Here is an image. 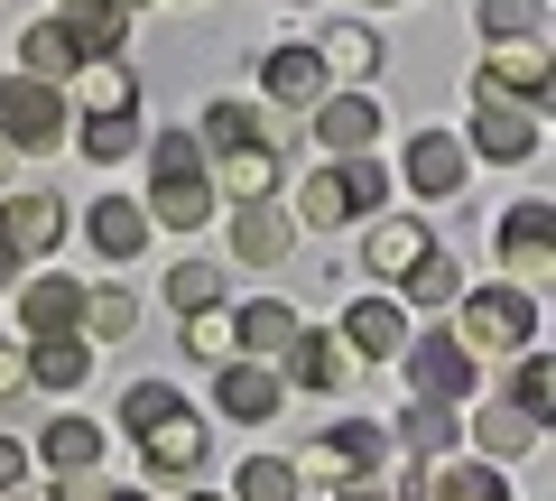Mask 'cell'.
<instances>
[{
  "mask_svg": "<svg viewBox=\"0 0 556 501\" xmlns=\"http://www.w3.org/2000/svg\"><path fill=\"white\" fill-rule=\"evenodd\" d=\"M121 38H130V20L121 10H93V20H28L20 28V75H38V84H65V75H84V65H102V57H121Z\"/></svg>",
  "mask_w": 556,
  "mask_h": 501,
  "instance_id": "1",
  "label": "cell"
},
{
  "mask_svg": "<svg viewBox=\"0 0 556 501\" xmlns=\"http://www.w3.org/2000/svg\"><path fill=\"white\" fill-rule=\"evenodd\" d=\"M371 214H390V167L380 159H325L298 186V223H316V233H343V223H371Z\"/></svg>",
  "mask_w": 556,
  "mask_h": 501,
  "instance_id": "2",
  "label": "cell"
},
{
  "mask_svg": "<svg viewBox=\"0 0 556 501\" xmlns=\"http://www.w3.org/2000/svg\"><path fill=\"white\" fill-rule=\"evenodd\" d=\"M464 353H529L538 343V298L519 279H492V288H464V325H455Z\"/></svg>",
  "mask_w": 556,
  "mask_h": 501,
  "instance_id": "3",
  "label": "cell"
},
{
  "mask_svg": "<svg viewBox=\"0 0 556 501\" xmlns=\"http://www.w3.org/2000/svg\"><path fill=\"white\" fill-rule=\"evenodd\" d=\"M547 84H556L547 38H492V47H482V65H473V102H519V112H538Z\"/></svg>",
  "mask_w": 556,
  "mask_h": 501,
  "instance_id": "4",
  "label": "cell"
},
{
  "mask_svg": "<svg viewBox=\"0 0 556 501\" xmlns=\"http://www.w3.org/2000/svg\"><path fill=\"white\" fill-rule=\"evenodd\" d=\"M65 93L38 75H0V140L20 149V159H47V149H65Z\"/></svg>",
  "mask_w": 556,
  "mask_h": 501,
  "instance_id": "5",
  "label": "cell"
},
{
  "mask_svg": "<svg viewBox=\"0 0 556 501\" xmlns=\"http://www.w3.org/2000/svg\"><path fill=\"white\" fill-rule=\"evenodd\" d=\"M380 455H390V427H371V418H334L316 446H306L298 483H362V474H380Z\"/></svg>",
  "mask_w": 556,
  "mask_h": 501,
  "instance_id": "6",
  "label": "cell"
},
{
  "mask_svg": "<svg viewBox=\"0 0 556 501\" xmlns=\"http://www.w3.org/2000/svg\"><path fill=\"white\" fill-rule=\"evenodd\" d=\"M399 501H510V474L482 455H427L417 474H399Z\"/></svg>",
  "mask_w": 556,
  "mask_h": 501,
  "instance_id": "7",
  "label": "cell"
},
{
  "mask_svg": "<svg viewBox=\"0 0 556 501\" xmlns=\"http://www.w3.org/2000/svg\"><path fill=\"white\" fill-rule=\"evenodd\" d=\"M408 353V400H437V409H455V400H473V353H464L455 335H408L399 343Z\"/></svg>",
  "mask_w": 556,
  "mask_h": 501,
  "instance_id": "8",
  "label": "cell"
},
{
  "mask_svg": "<svg viewBox=\"0 0 556 501\" xmlns=\"http://www.w3.org/2000/svg\"><path fill=\"white\" fill-rule=\"evenodd\" d=\"M492 251H501V270H510L519 288L529 279H547L556 270V204H510V214H501V233H492Z\"/></svg>",
  "mask_w": 556,
  "mask_h": 501,
  "instance_id": "9",
  "label": "cell"
},
{
  "mask_svg": "<svg viewBox=\"0 0 556 501\" xmlns=\"http://www.w3.org/2000/svg\"><path fill=\"white\" fill-rule=\"evenodd\" d=\"M278 362H288L278 381H288V390H306V400H325V390H343V381H353V343H343L334 325H298V343H288Z\"/></svg>",
  "mask_w": 556,
  "mask_h": 501,
  "instance_id": "10",
  "label": "cell"
},
{
  "mask_svg": "<svg viewBox=\"0 0 556 501\" xmlns=\"http://www.w3.org/2000/svg\"><path fill=\"white\" fill-rule=\"evenodd\" d=\"M408 196H427V204H445V196H464V177H473V149L455 140V130H408Z\"/></svg>",
  "mask_w": 556,
  "mask_h": 501,
  "instance_id": "11",
  "label": "cell"
},
{
  "mask_svg": "<svg viewBox=\"0 0 556 501\" xmlns=\"http://www.w3.org/2000/svg\"><path fill=\"white\" fill-rule=\"evenodd\" d=\"M464 149H482L492 167H529L538 159V112H519V102H473Z\"/></svg>",
  "mask_w": 556,
  "mask_h": 501,
  "instance_id": "12",
  "label": "cell"
},
{
  "mask_svg": "<svg viewBox=\"0 0 556 501\" xmlns=\"http://www.w3.org/2000/svg\"><path fill=\"white\" fill-rule=\"evenodd\" d=\"M214 409L223 418H241V427H260V418H278V409H288V381H278L269 362H214Z\"/></svg>",
  "mask_w": 556,
  "mask_h": 501,
  "instance_id": "13",
  "label": "cell"
},
{
  "mask_svg": "<svg viewBox=\"0 0 556 501\" xmlns=\"http://www.w3.org/2000/svg\"><path fill=\"white\" fill-rule=\"evenodd\" d=\"M288 251H298V214L269 204V196H241V214H232V261L269 270V261H288Z\"/></svg>",
  "mask_w": 556,
  "mask_h": 501,
  "instance_id": "14",
  "label": "cell"
},
{
  "mask_svg": "<svg viewBox=\"0 0 556 501\" xmlns=\"http://www.w3.org/2000/svg\"><path fill=\"white\" fill-rule=\"evenodd\" d=\"M380 140V102L371 93H325L316 102V149L325 159H371Z\"/></svg>",
  "mask_w": 556,
  "mask_h": 501,
  "instance_id": "15",
  "label": "cell"
},
{
  "mask_svg": "<svg viewBox=\"0 0 556 501\" xmlns=\"http://www.w3.org/2000/svg\"><path fill=\"white\" fill-rule=\"evenodd\" d=\"M139 464L159 483H186L204 464V418H186V409H167V418H149L139 427Z\"/></svg>",
  "mask_w": 556,
  "mask_h": 501,
  "instance_id": "16",
  "label": "cell"
},
{
  "mask_svg": "<svg viewBox=\"0 0 556 501\" xmlns=\"http://www.w3.org/2000/svg\"><path fill=\"white\" fill-rule=\"evenodd\" d=\"M260 93H269V102H298V112H316V102L334 93V75H325L316 47H269V57H260Z\"/></svg>",
  "mask_w": 556,
  "mask_h": 501,
  "instance_id": "17",
  "label": "cell"
},
{
  "mask_svg": "<svg viewBox=\"0 0 556 501\" xmlns=\"http://www.w3.org/2000/svg\"><path fill=\"white\" fill-rule=\"evenodd\" d=\"M75 316H84V288H75V279H56V270L20 279V343H38V335H75Z\"/></svg>",
  "mask_w": 556,
  "mask_h": 501,
  "instance_id": "18",
  "label": "cell"
},
{
  "mask_svg": "<svg viewBox=\"0 0 556 501\" xmlns=\"http://www.w3.org/2000/svg\"><path fill=\"white\" fill-rule=\"evenodd\" d=\"M427 251H437V233L417 214H371V233H362V270H371V279H399V270L427 261Z\"/></svg>",
  "mask_w": 556,
  "mask_h": 501,
  "instance_id": "19",
  "label": "cell"
},
{
  "mask_svg": "<svg viewBox=\"0 0 556 501\" xmlns=\"http://www.w3.org/2000/svg\"><path fill=\"white\" fill-rule=\"evenodd\" d=\"M56 233H65V204L47 196V186H20V196L0 204V241H10V251H56Z\"/></svg>",
  "mask_w": 556,
  "mask_h": 501,
  "instance_id": "20",
  "label": "cell"
},
{
  "mask_svg": "<svg viewBox=\"0 0 556 501\" xmlns=\"http://www.w3.org/2000/svg\"><path fill=\"white\" fill-rule=\"evenodd\" d=\"M102 455H112V437H102L93 418H47L38 427V464L47 474H93Z\"/></svg>",
  "mask_w": 556,
  "mask_h": 501,
  "instance_id": "21",
  "label": "cell"
},
{
  "mask_svg": "<svg viewBox=\"0 0 556 501\" xmlns=\"http://www.w3.org/2000/svg\"><path fill=\"white\" fill-rule=\"evenodd\" d=\"M464 437H473V455H482V464H519L538 437H547V427H538V418H519L510 400H482V418L464 427Z\"/></svg>",
  "mask_w": 556,
  "mask_h": 501,
  "instance_id": "22",
  "label": "cell"
},
{
  "mask_svg": "<svg viewBox=\"0 0 556 501\" xmlns=\"http://www.w3.org/2000/svg\"><path fill=\"white\" fill-rule=\"evenodd\" d=\"M343 343H353V362H390L399 343H408V316H399L390 298H353L343 306Z\"/></svg>",
  "mask_w": 556,
  "mask_h": 501,
  "instance_id": "23",
  "label": "cell"
},
{
  "mask_svg": "<svg viewBox=\"0 0 556 501\" xmlns=\"http://www.w3.org/2000/svg\"><path fill=\"white\" fill-rule=\"evenodd\" d=\"M28 353V381L38 390H84L93 381V343L84 335H38V343H20Z\"/></svg>",
  "mask_w": 556,
  "mask_h": 501,
  "instance_id": "24",
  "label": "cell"
},
{
  "mask_svg": "<svg viewBox=\"0 0 556 501\" xmlns=\"http://www.w3.org/2000/svg\"><path fill=\"white\" fill-rule=\"evenodd\" d=\"M139 214L167 223V233H195V223H214V177H149V204Z\"/></svg>",
  "mask_w": 556,
  "mask_h": 501,
  "instance_id": "25",
  "label": "cell"
},
{
  "mask_svg": "<svg viewBox=\"0 0 556 501\" xmlns=\"http://www.w3.org/2000/svg\"><path fill=\"white\" fill-rule=\"evenodd\" d=\"M232 343H241L251 362H278L288 343H298V306H288V298H251V306L232 316Z\"/></svg>",
  "mask_w": 556,
  "mask_h": 501,
  "instance_id": "26",
  "label": "cell"
},
{
  "mask_svg": "<svg viewBox=\"0 0 556 501\" xmlns=\"http://www.w3.org/2000/svg\"><path fill=\"white\" fill-rule=\"evenodd\" d=\"M75 140H84V159H93V167H121L139 140H149V121H139V102H112V112H84Z\"/></svg>",
  "mask_w": 556,
  "mask_h": 501,
  "instance_id": "27",
  "label": "cell"
},
{
  "mask_svg": "<svg viewBox=\"0 0 556 501\" xmlns=\"http://www.w3.org/2000/svg\"><path fill=\"white\" fill-rule=\"evenodd\" d=\"M316 57H325V75H343V84H371V75H380V28L343 20V28H325V38H316Z\"/></svg>",
  "mask_w": 556,
  "mask_h": 501,
  "instance_id": "28",
  "label": "cell"
},
{
  "mask_svg": "<svg viewBox=\"0 0 556 501\" xmlns=\"http://www.w3.org/2000/svg\"><path fill=\"white\" fill-rule=\"evenodd\" d=\"M84 233H93V251H102V261H130L139 241H149V214H139L130 196H102L93 214H84Z\"/></svg>",
  "mask_w": 556,
  "mask_h": 501,
  "instance_id": "29",
  "label": "cell"
},
{
  "mask_svg": "<svg viewBox=\"0 0 556 501\" xmlns=\"http://www.w3.org/2000/svg\"><path fill=\"white\" fill-rule=\"evenodd\" d=\"M510 409H519V418H538V427L556 418V362L538 353V343H529V353H510Z\"/></svg>",
  "mask_w": 556,
  "mask_h": 501,
  "instance_id": "30",
  "label": "cell"
},
{
  "mask_svg": "<svg viewBox=\"0 0 556 501\" xmlns=\"http://www.w3.org/2000/svg\"><path fill=\"white\" fill-rule=\"evenodd\" d=\"M390 437H399V446H408V455H417V464H427V455H445V446H455V437H464V418H455V409H437V400H408V418H399V427H390Z\"/></svg>",
  "mask_w": 556,
  "mask_h": 501,
  "instance_id": "31",
  "label": "cell"
},
{
  "mask_svg": "<svg viewBox=\"0 0 556 501\" xmlns=\"http://www.w3.org/2000/svg\"><path fill=\"white\" fill-rule=\"evenodd\" d=\"M130 325H139V298H130V288H84V316H75L84 343H121Z\"/></svg>",
  "mask_w": 556,
  "mask_h": 501,
  "instance_id": "32",
  "label": "cell"
},
{
  "mask_svg": "<svg viewBox=\"0 0 556 501\" xmlns=\"http://www.w3.org/2000/svg\"><path fill=\"white\" fill-rule=\"evenodd\" d=\"M399 288H408V306H455V298H464V270L445 261V251H427V261L399 270Z\"/></svg>",
  "mask_w": 556,
  "mask_h": 501,
  "instance_id": "33",
  "label": "cell"
},
{
  "mask_svg": "<svg viewBox=\"0 0 556 501\" xmlns=\"http://www.w3.org/2000/svg\"><path fill=\"white\" fill-rule=\"evenodd\" d=\"M482 38H547V0H473Z\"/></svg>",
  "mask_w": 556,
  "mask_h": 501,
  "instance_id": "34",
  "label": "cell"
},
{
  "mask_svg": "<svg viewBox=\"0 0 556 501\" xmlns=\"http://www.w3.org/2000/svg\"><path fill=\"white\" fill-rule=\"evenodd\" d=\"M306 483H298V464L288 455H251L241 464V483H232V501H298Z\"/></svg>",
  "mask_w": 556,
  "mask_h": 501,
  "instance_id": "35",
  "label": "cell"
},
{
  "mask_svg": "<svg viewBox=\"0 0 556 501\" xmlns=\"http://www.w3.org/2000/svg\"><path fill=\"white\" fill-rule=\"evenodd\" d=\"M214 186H232V196H269L278 186V149H232V159H214Z\"/></svg>",
  "mask_w": 556,
  "mask_h": 501,
  "instance_id": "36",
  "label": "cell"
},
{
  "mask_svg": "<svg viewBox=\"0 0 556 501\" xmlns=\"http://www.w3.org/2000/svg\"><path fill=\"white\" fill-rule=\"evenodd\" d=\"M167 306H177V316L223 306V270H214V261H177V270H167Z\"/></svg>",
  "mask_w": 556,
  "mask_h": 501,
  "instance_id": "37",
  "label": "cell"
},
{
  "mask_svg": "<svg viewBox=\"0 0 556 501\" xmlns=\"http://www.w3.org/2000/svg\"><path fill=\"white\" fill-rule=\"evenodd\" d=\"M177 343H186L195 362H232V353H241V343H232V306H204V316H186Z\"/></svg>",
  "mask_w": 556,
  "mask_h": 501,
  "instance_id": "38",
  "label": "cell"
},
{
  "mask_svg": "<svg viewBox=\"0 0 556 501\" xmlns=\"http://www.w3.org/2000/svg\"><path fill=\"white\" fill-rule=\"evenodd\" d=\"M167 409H186L167 381H130V390H121V427H130V437H139L149 418H167Z\"/></svg>",
  "mask_w": 556,
  "mask_h": 501,
  "instance_id": "39",
  "label": "cell"
},
{
  "mask_svg": "<svg viewBox=\"0 0 556 501\" xmlns=\"http://www.w3.org/2000/svg\"><path fill=\"white\" fill-rule=\"evenodd\" d=\"M334 501H399L390 474H362V483H334Z\"/></svg>",
  "mask_w": 556,
  "mask_h": 501,
  "instance_id": "40",
  "label": "cell"
},
{
  "mask_svg": "<svg viewBox=\"0 0 556 501\" xmlns=\"http://www.w3.org/2000/svg\"><path fill=\"white\" fill-rule=\"evenodd\" d=\"M20 390H28V353H20V343H0V400H20Z\"/></svg>",
  "mask_w": 556,
  "mask_h": 501,
  "instance_id": "41",
  "label": "cell"
},
{
  "mask_svg": "<svg viewBox=\"0 0 556 501\" xmlns=\"http://www.w3.org/2000/svg\"><path fill=\"white\" fill-rule=\"evenodd\" d=\"M10 483H28V446L20 437H0V492H10Z\"/></svg>",
  "mask_w": 556,
  "mask_h": 501,
  "instance_id": "42",
  "label": "cell"
},
{
  "mask_svg": "<svg viewBox=\"0 0 556 501\" xmlns=\"http://www.w3.org/2000/svg\"><path fill=\"white\" fill-rule=\"evenodd\" d=\"M93 10H112V0H65V20H93ZM121 20H130V10H121Z\"/></svg>",
  "mask_w": 556,
  "mask_h": 501,
  "instance_id": "43",
  "label": "cell"
},
{
  "mask_svg": "<svg viewBox=\"0 0 556 501\" xmlns=\"http://www.w3.org/2000/svg\"><path fill=\"white\" fill-rule=\"evenodd\" d=\"M0 288H20V251L10 241H0Z\"/></svg>",
  "mask_w": 556,
  "mask_h": 501,
  "instance_id": "44",
  "label": "cell"
},
{
  "mask_svg": "<svg viewBox=\"0 0 556 501\" xmlns=\"http://www.w3.org/2000/svg\"><path fill=\"white\" fill-rule=\"evenodd\" d=\"M0 501H56V492H38V483H10V492H0Z\"/></svg>",
  "mask_w": 556,
  "mask_h": 501,
  "instance_id": "45",
  "label": "cell"
},
{
  "mask_svg": "<svg viewBox=\"0 0 556 501\" xmlns=\"http://www.w3.org/2000/svg\"><path fill=\"white\" fill-rule=\"evenodd\" d=\"M10 177H20V149H10V140H0V186H10Z\"/></svg>",
  "mask_w": 556,
  "mask_h": 501,
  "instance_id": "46",
  "label": "cell"
},
{
  "mask_svg": "<svg viewBox=\"0 0 556 501\" xmlns=\"http://www.w3.org/2000/svg\"><path fill=\"white\" fill-rule=\"evenodd\" d=\"M102 501H149V492H102Z\"/></svg>",
  "mask_w": 556,
  "mask_h": 501,
  "instance_id": "47",
  "label": "cell"
},
{
  "mask_svg": "<svg viewBox=\"0 0 556 501\" xmlns=\"http://www.w3.org/2000/svg\"><path fill=\"white\" fill-rule=\"evenodd\" d=\"M362 10H399V0H362Z\"/></svg>",
  "mask_w": 556,
  "mask_h": 501,
  "instance_id": "48",
  "label": "cell"
},
{
  "mask_svg": "<svg viewBox=\"0 0 556 501\" xmlns=\"http://www.w3.org/2000/svg\"><path fill=\"white\" fill-rule=\"evenodd\" d=\"M186 501H223V492H186Z\"/></svg>",
  "mask_w": 556,
  "mask_h": 501,
  "instance_id": "49",
  "label": "cell"
},
{
  "mask_svg": "<svg viewBox=\"0 0 556 501\" xmlns=\"http://www.w3.org/2000/svg\"><path fill=\"white\" fill-rule=\"evenodd\" d=\"M112 10H139V0H112Z\"/></svg>",
  "mask_w": 556,
  "mask_h": 501,
  "instance_id": "50",
  "label": "cell"
},
{
  "mask_svg": "<svg viewBox=\"0 0 556 501\" xmlns=\"http://www.w3.org/2000/svg\"><path fill=\"white\" fill-rule=\"evenodd\" d=\"M288 10H306V0H288Z\"/></svg>",
  "mask_w": 556,
  "mask_h": 501,
  "instance_id": "51",
  "label": "cell"
}]
</instances>
